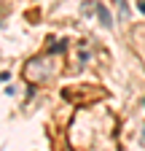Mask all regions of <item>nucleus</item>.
<instances>
[{"label":"nucleus","mask_w":145,"mask_h":151,"mask_svg":"<svg viewBox=\"0 0 145 151\" xmlns=\"http://www.w3.org/2000/svg\"><path fill=\"white\" fill-rule=\"evenodd\" d=\"M94 11H97V19H100V24L110 30V27H113V19H110V14H107V8L97 3V6H94Z\"/></svg>","instance_id":"obj_1"},{"label":"nucleus","mask_w":145,"mask_h":151,"mask_svg":"<svg viewBox=\"0 0 145 151\" xmlns=\"http://www.w3.org/2000/svg\"><path fill=\"white\" fill-rule=\"evenodd\" d=\"M142 138H145V132H142Z\"/></svg>","instance_id":"obj_5"},{"label":"nucleus","mask_w":145,"mask_h":151,"mask_svg":"<svg viewBox=\"0 0 145 151\" xmlns=\"http://www.w3.org/2000/svg\"><path fill=\"white\" fill-rule=\"evenodd\" d=\"M118 11H121V16L126 19V16H129V8H126V3H124V0H121V3H118Z\"/></svg>","instance_id":"obj_3"},{"label":"nucleus","mask_w":145,"mask_h":151,"mask_svg":"<svg viewBox=\"0 0 145 151\" xmlns=\"http://www.w3.org/2000/svg\"><path fill=\"white\" fill-rule=\"evenodd\" d=\"M137 11H140V14H145V0H137Z\"/></svg>","instance_id":"obj_4"},{"label":"nucleus","mask_w":145,"mask_h":151,"mask_svg":"<svg viewBox=\"0 0 145 151\" xmlns=\"http://www.w3.org/2000/svg\"><path fill=\"white\" fill-rule=\"evenodd\" d=\"M65 49H67V43H65V41H59V43H51V51H54V54H57V51H65Z\"/></svg>","instance_id":"obj_2"},{"label":"nucleus","mask_w":145,"mask_h":151,"mask_svg":"<svg viewBox=\"0 0 145 151\" xmlns=\"http://www.w3.org/2000/svg\"><path fill=\"white\" fill-rule=\"evenodd\" d=\"M142 105H145V100H142Z\"/></svg>","instance_id":"obj_6"}]
</instances>
